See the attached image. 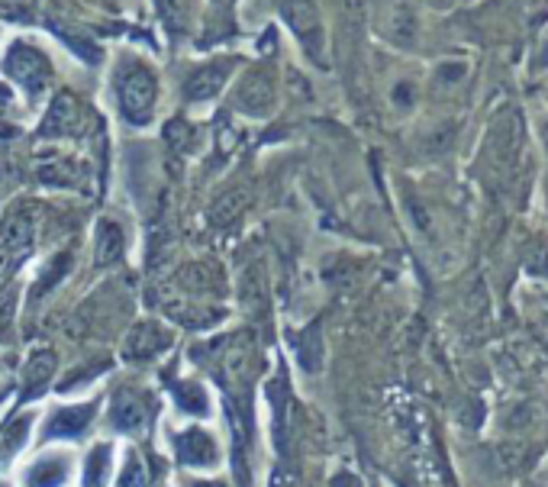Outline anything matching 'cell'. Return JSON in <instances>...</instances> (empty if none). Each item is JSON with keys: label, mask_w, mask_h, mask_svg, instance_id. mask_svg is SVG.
Instances as JSON below:
<instances>
[{"label": "cell", "mask_w": 548, "mask_h": 487, "mask_svg": "<svg viewBox=\"0 0 548 487\" xmlns=\"http://www.w3.org/2000/svg\"><path fill=\"white\" fill-rule=\"evenodd\" d=\"M387 97H391V107H394L397 113H413L419 104V81H413V77H397Z\"/></svg>", "instance_id": "22"}, {"label": "cell", "mask_w": 548, "mask_h": 487, "mask_svg": "<svg viewBox=\"0 0 548 487\" xmlns=\"http://www.w3.org/2000/svg\"><path fill=\"white\" fill-rule=\"evenodd\" d=\"M94 419L91 403H75V407H58L52 417L46 419V439H77Z\"/></svg>", "instance_id": "11"}, {"label": "cell", "mask_w": 548, "mask_h": 487, "mask_svg": "<svg viewBox=\"0 0 548 487\" xmlns=\"http://www.w3.org/2000/svg\"><path fill=\"white\" fill-rule=\"evenodd\" d=\"M32 236H36L32 210L30 207L10 210L7 217H4V226H0V281L26 258V252L32 248Z\"/></svg>", "instance_id": "3"}, {"label": "cell", "mask_w": 548, "mask_h": 487, "mask_svg": "<svg viewBox=\"0 0 548 487\" xmlns=\"http://www.w3.org/2000/svg\"><path fill=\"white\" fill-rule=\"evenodd\" d=\"M155 75L142 62H126L116 75V101L130 123L142 126L155 110Z\"/></svg>", "instance_id": "1"}, {"label": "cell", "mask_w": 548, "mask_h": 487, "mask_svg": "<svg viewBox=\"0 0 548 487\" xmlns=\"http://www.w3.org/2000/svg\"><path fill=\"white\" fill-rule=\"evenodd\" d=\"M187 487H223V484H207V481H193V484H187Z\"/></svg>", "instance_id": "27"}, {"label": "cell", "mask_w": 548, "mask_h": 487, "mask_svg": "<svg viewBox=\"0 0 548 487\" xmlns=\"http://www.w3.org/2000/svg\"><path fill=\"white\" fill-rule=\"evenodd\" d=\"M281 14H284L291 32L303 42L313 59L323 52V23H319V10L313 0H281Z\"/></svg>", "instance_id": "6"}, {"label": "cell", "mask_w": 548, "mask_h": 487, "mask_svg": "<svg viewBox=\"0 0 548 487\" xmlns=\"http://www.w3.org/2000/svg\"><path fill=\"white\" fill-rule=\"evenodd\" d=\"M168 346H171L168 329H162L158 323H142L130 333V339H126L123 346V356L130 358V362H148V358H155Z\"/></svg>", "instance_id": "10"}, {"label": "cell", "mask_w": 548, "mask_h": 487, "mask_svg": "<svg viewBox=\"0 0 548 487\" xmlns=\"http://www.w3.org/2000/svg\"><path fill=\"white\" fill-rule=\"evenodd\" d=\"M71 478V458L65 452H49L23 472V487H65Z\"/></svg>", "instance_id": "9"}, {"label": "cell", "mask_w": 548, "mask_h": 487, "mask_svg": "<svg viewBox=\"0 0 548 487\" xmlns=\"http://www.w3.org/2000/svg\"><path fill=\"white\" fill-rule=\"evenodd\" d=\"M120 487H146V462L139 452H126L123 472H120Z\"/></svg>", "instance_id": "25"}, {"label": "cell", "mask_w": 548, "mask_h": 487, "mask_svg": "<svg viewBox=\"0 0 548 487\" xmlns=\"http://www.w3.org/2000/svg\"><path fill=\"white\" fill-rule=\"evenodd\" d=\"M39 181L52 187H77L81 185V168L68 155H52V158H39L36 165Z\"/></svg>", "instance_id": "15"}, {"label": "cell", "mask_w": 548, "mask_h": 487, "mask_svg": "<svg viewBox=\"0 0 548 487\" xmlns=\"http://www.w3.org/2000/svg\"><path fill=\"white\" fill-rule=\"evenodd\" d=\"M242 207H246V194L229 191V194H223L213 207H210V220H213V223H232V220L242 213Z\"/></svg>", "instance_id": "24"}, {"label": "cell", "mask_w": 548, "mask_h": 487, "mask_svg": "<svg viewBox=\"0 0 548 487\" xmlns=\"http://www.w3.org/2000/svg\"><path fill=\"white\" fill-rule=\"evenodd\" d=\"M110 464H113V449L107 442H97L85 458V472H81V487H103L110 478Z\"/></svg>", "instance_id": "17"}, {"label": "cell", "mask_w": 548, "mask_h": 487, "mask_svg": "<svg viewBox=\"0 0 548 487\" xmlns=\"http://www.w3.org/2000/svg\"><path fill=\"white\" fill-rule=\"evenodd\" d=\"M232 68H236L232 59H217V62H207V65H201V68H193L191 75H187L184 87H181L184 101H191V104L213 101V97L226 87Z\"/></svg>", "instance_id": "7"}, {"label": "cell", "mask_w": 548, "mask_h": 487, "mask_svg": "<svg viewBox=\"0 0 548 487\" xmlns=\"http://www.w3.org/2000/svg\"><path fill=\"white\" fill-rule=\"evenodd\" d=\"M229 104H232V110H239V113H246V116H256V120L268 116L271 110H274V104H278V81H274V71L265 68V65L248 68L246 75L236 81V87H232Z\"/></svg>", "instance_id": "2"}, {"label": "cell", "mask_w": 548, "mask_h": 487, "mask_svg": "<svg viewBox=\"0 0 548 487\" xmlns=\"http://www.w3.org/2000/svg\"><path fill=\"white\" fill-rule=\"evenodd\" d=\"M146 403L142 397H136L132 391H123V394H116L113 403H110V426H113L116 433H136L146 426Z\"/></svg>", "instance_id": "14"}, {"label": "cell", "mask_w": 548, "mask_h": 487, "mask_svg": "<svg viewBox=\"0 0 548 487\" xmlns=\"http://www.w3.org/2000/svg\"><path fill=\"white\" fill-rule=\"evenodd\" d=\"M175 401H178L181 413H187V417H207L210 413V397L197 381H181L175 387Z\"/></svg>", "instance_id": "20"}, {"label": "cell", "mask_w": 548, "mask_h": 487, "mask_svg": "<svg viewBox=\"0 0 548 487\" xmlns=\"http://www.w3.org/2000/svg\"><path fill=\"white\" fill-rule=\"evenodd\" d=\"M123 230L110 220H103L101 230H97V246H94V256H97V265H110L123 256Z\"/></svg>", "instance_id": "19"}, {"label": "cell", "mask_w": 548, "mask_h": 487, "mask_svg": "<svg viewBox=\"0 0 548 487\" xmlns=\"http://www.w3.org/2000/svg\"><path fill=\"white\" fill-rule=\"evenodd\" d=\"M162 23L175 32H184L193 23V14H197V0H155Z\"/></svg>", "instance_id": "18"}, {"label": "cell", "mask_w": 548, "mask_h": 487, "mask_svg": "<svg viewBox=\"0 0 548 487\" xmlns=\"http://www.w3.org/2000/svg\"><path fill=\"white\" fill-rule=\"evenodd\" d=\"M175 449H178L181 462L191 464V468H217L220 462V446L207 429H184L175 439Z\"/></svg>", "instance_id": "8"}, {"label": "cell", "mask_w": 548, "mask_h": 487, "mask_svg": "<svg viewBox=\"0 0 548 487\" xmlns=\"http://www.w3.org/2000/svg\"><path fill=\"white\" fill-rule=\"evenodd\" d=\"M4 71H7L26 94H42L49 81H52V65H49V59L39 52L36 46H30V42H16V46L10 49Z\"/></svg>", "instance_id": "5"}, {"label": "cell", "mask_w": 548, "mask_h": 487, "mask_svg": "<svg viewBox=\"0 0 548 487\" xmlns=\"http://www.w3.org/2000/svg\"><path fill=\"white\" fill-rule=\"evenodd\" d=\"M271 487H287L284 474H274V478H271Z\"/></svg>", "instance_id": "26"}, {"label": "cell", "mask_w": 548, "mask_h": 487, "mask_svg": "<svg viewBox=\"0 0 548 487\" xmlns=\"http://www.w3.org/2000/svg\"><path fill=\"white\" fill-rule=\"evenodd\" d=\"M81 123H85V113H81L77 101L71 94H62V97H55L52 110L42 120V136H75V132H81Z\"/></svg>", "instance_id": "13"}, {"label": "cell", "mask_w": 548, "mask_h": 487, "mask_svg": "<svg viewBox=\"0 0 548 487\" xmlns=\"http://www.w3.org/2000/svg\"><path fill=\"white\" fill-rule=\"evenodd\" d=\"M30 433H32V417H30V413H20L16 419H10L7 429H4V442H0V455L13 458L16 452L30 442Z\"/></svg>", "instance_id": "21"}, {"label": "cell", "mask_w": 548, "mask_h": 487, "mask_svg": "<svg viewBox=\"0 0 548 487\" xmlns=\"http://www.w3.org/2000/svg\"><path fill=\"white\" fill-rule=\"evenodd\" d=\"M68 265H71V258H68V256L62 258V265H58V258H52V262H49L46 268L39 271L36 284H32L30 301H39V297H42V294H49V291H52V287L65 278V271H68Z\"/></svg>", "instance_id": "23"}, {"label": "cell", "mask_w": 548, "mask_h": 487, "mask_svg": "<svg viewBox=\"0 0 548 487\" xmlns=\"http://www.w3.org/2000/svg\"><path fill=\"white\" fill-rule=\"evenodd\" d=\"M468 81H472V62L452 55V59L436 62L433 75H429V91H433L436 97H455Z\"/></svg>", "instance_id": "12"}, {"label": "cell", "mask_w": 548, "mask_h": 487, "mask_svg": "<svg viewBox=\"0 0 548 487\" xmlns=\"http://www.w3.org/2000/svg\"><path fill=\"white\" fill-rule=\"evenodd\" d=\"M378 32L384 42L397 49H417L423 20L413 0H387L378 10Z\"/></svg>", "instance_id": "4"}, {"label": "cell", "mask_w": 548, "mask_h": 487, "mask_svg": "<svg viewBox=\"0 0 548 487\" xmlns=\"http://www.w3.org/2000/svg\"><path fill=\"white\" fill-rule=\"evenodd\" d=\"M52 374H55V352L39 348L36 356H30V362H26V372H23L26 394L36 397L39 391H46V384L52 381Z\"/></svg>", "instance_id": "16"}]
</instances>
